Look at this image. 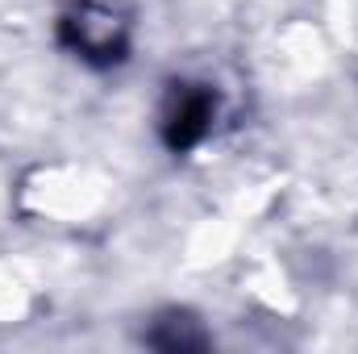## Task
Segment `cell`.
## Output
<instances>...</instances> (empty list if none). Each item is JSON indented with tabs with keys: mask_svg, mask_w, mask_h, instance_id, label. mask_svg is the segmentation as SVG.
Wrapping results in <instances>:
<instances>
[{
	"mask_svg": "<svg viewBox=\"0 0 358 354\" xmlns=\"http://www.w3.org/2000/svg\"><path fill=\"white\" fill-rule=\"evenodd\" d=\"M63 42H67V50H76L84 63L108 67V63H121V59H125L129 29H125V21H121L113 8H104V4H76V8L63 17Z\"/></svg>",
	"mask_w": 358,
	"mask_h": 354,
	"instance_id": "6da1fadb",
	"label": "cell"
},
{
	"mask_svg": "<svg viewBox=\"0 0 358 354\" xmlns=\"http://www.w3.org/2000/svg\"><path fill=\"white\" fill-rule=\"evenodd\" d=\"M213 117H217V96L204 88H183L171 96L167 113H163V134L171 142V150H187L196 146L208 129H213Z\"/></svg>",
	"mask_w": 358,
	"mask_h": 354,
	"instance_id": "7a4b0ae2",
	"label": "cell"
}]
</instances>
